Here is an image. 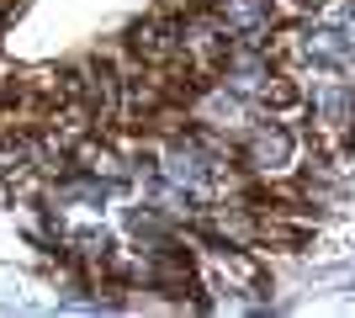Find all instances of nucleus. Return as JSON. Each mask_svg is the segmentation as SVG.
Instances as JSON below:
<instances>
[{
	"label": "nucleus",
	"instance_id": "obj_1",
	"mask_svg": "<svg viewBox=\"0 0 355 318\" xmlns=\"http://www.w3.org/2000/svg\"><path fill=\"white\" fill-rule=\"evenodd\" d=\"M292 154H297V143H292V133H286L282 122L254 127V138H250V159H254V170H286V165H292Z\"/></svg>",
	"mask_w": 355,
	"mask_h": 318
},
{
	"label": "nucleus",
	"instance_id": "obj_2",
	"mask_svg": "<svg viewBox=\"0 0 355 318\" xmlns=\"http://www.w3.org/2000/svg\"><path fill=\"white\" fill-rule=\"evenodd\" d=\"M244 117H250V112H244V101H239L228 85H223V91H212L207 101L196 106V122H207V127H223V133L244 127Z\"/></svg>",
	"mask_w": 355,
	"mask_h": 318
},
{
	"label": "nucleus",
	"instance_id": "obj_3",
	"mask_svg": "<svg viewBox=\"0 0 355 318\" xmlns=\"http://www.w3.org/2000/svg\"><path fill=\"white\" fill-rule=\"evenodd\" d=\"M270 21V0H223V27L228 32H260Z\"/></svg>",
	"mask_w": 355,
	"mask_h": 318
},
{
	"label": "nucleus",
	"instance_id": "obj_4",
	"mask_svg": "<svg viewBox=\"0 0 355 318\" xmlns=\"http://www.w3.org/2000/svg\"><path fill=\"white\" fill-rule=\"evenodd\" d=\"M302 6H318V0H302Z\"/></svg>",
	"mask_w": 355,
	"mask_h": 318
}]
</instances>
